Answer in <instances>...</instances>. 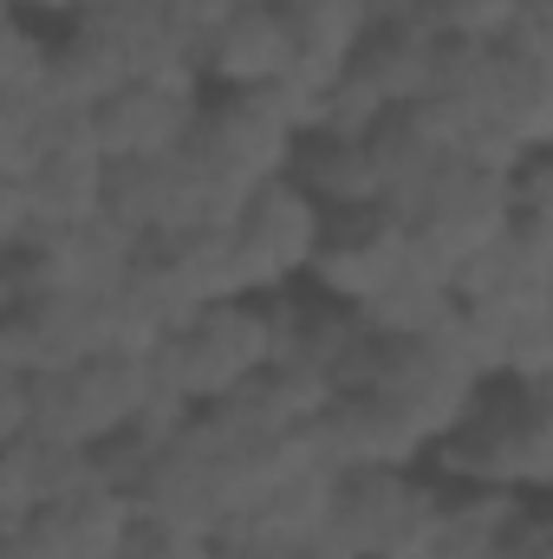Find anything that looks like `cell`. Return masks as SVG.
Here are the masks:
<instances>
[{"label": "cell", "instance_id": "9", "mask_svg": "<svg viewBox=\"0 0 553 559\" xmlns=\"http://www.w3.org/2000/svg\"><path fill=\"white\" fill-rule=\"evenodd\" d=\"M202 85H118L85 111V138L105 163H156L189 143V124L202 111Z\"/></svg>", "mask_w": 553, "mask_h": 559}, {"label": "cell", "instance_id": "4", "mask_svg": "<svg viewBox=\"0 0 553 559\" xmlns=\"http://www.w3.org/2000/svg\"><path fill=\"white\" fill-rule=\"evenodd\" d=\"M443 527V488L423 468H352L332 495L326 540L345 559H430Z\"/></svg>", "mask_w": 553, "mask_h": 559}, {"label": "cell", "instance_id": "3", "mask_svg": "<svg viewBox=\"0 0 553 559\" xmlns=\"http://www.w3.org/2000/svg\"><path fill=\"white\" fill-rule=\"evenodd\" d=\"M150 404H169L150 378V358L98 352V358L52 365L33 378V436L79 449V455H105Z\"/></svg>", "mask_w": 553, "mask_h": 559}, {"label": "cell", "instance_id": "8", "mask_svg": "<svg viewBox=\"0 0 553 559\" xmlns=\"http://www.w3.org/2000/svg\"><path fill=\"white\" fill-rule=\"evenodd\" d=\"M449 293L462 312H534L553 306V222H508L489 248H475L456 274Z\"/></svg>", "mask_w": 553, "mask_h": 559}, {"label": "cell", "instance_id": "10", "mask_svg": "<svg viewBox=\"0 0 553 559\" xmlns=\"http://www.w3.org/2000/svg\"><path fill=\"white\" fill-rule=\"evenodd\" d=\"M131 521H138L131 488H118L105 468H92L85 481H72L66 495L33 508L20 521V534H26V547L39 559H118Z\"/></svg>", "mask_w": 553, "mask_h": 559}, {"label": "cell", "instance_id": "2", "mask_svg": "<svg viewBox=\"0 0 553 559\" xmlns=\"http://www.w3.org/2000/svg\"><path fill=\"white\" fill-rule=\"evenodd\" d=\"M268 365H274L268 299H209L156 345L150 378L176 411H209L228 404L242 384H255Z\"/></svg>", "mask_w": 553, "mask_h": 559}, {"label": "cell", "instance_id": "16", "mask_svg": "<svg viewBox=\"0 0 553 559\" xmlns=\"http://www.w3.org/2000/svg\"><path fill=\"white\" fill-rule=\"evenodd\" d=\"M52 85V33L39 20H0V98L33 105Z\"/></svg>", "mask_w": 553, "mask_h": 559}, {"label": "cell", "instance_id": "20", "mask_svg": "<svg viewBox=\"0 0 553 559\" xmlns=\"http://www.w3.org/2000/svg\"><path fill=\"white\" fill-rule=\"evenodd\" d=\"M33 248V209H26V189L20 182H0V261L26 254Z\"/></svg>", "mask_w": 553, "mask_h": 559}, {"label": "cell", "instance_id": "21", "mask_svg": "<svg viewBox=\"0 0 553 559\" xmlns=\"http://www.w3.org/2000/svg\"><path fill=\"white\" fill-rule=\"evenodd\" d=\"M0 559H39V554L26 547V534H20V527H0Z\"/></svg>", "mask_w": 553, "mask_h": 559}, {"label": "cell", "instance_id": "7", "mask_svg": "<svg viewBox=\"0 0 553 559\" xmlns=\"http://www.w3.org/2000/svg\"><path fill=\"white\" fill-rule=\"evenodd\" d=\"M411 267H416L411 228L391 209H352V215H326V235H319V254H313L306 286L319 299H339V306L365 312L372 299H385Z\"/></svg>", "mask_w": 553, "mask_h": 559}, {"label": "cell", "instance_id": "1", "mask_svg": "<svg viewBox=\"0 0 553 559\" xmlns=\"http://www.w3.org/2000/svg\"><path fill=\"white\" fill-rule=\"evenodd\" d=\"M423 475L462 495H534L553 488V384H482V397L449 423Z\"/></svg>", "mask_w": 553, "mask_h": 559}, {"label": "cell", "instance_id": "11", "mask_svg": "<svg viewBox=\"0 0 553 559\" xmlns=\"http://www.w3.org/2000/svg\"><path fill=\"white\" fill-rule=\"evenodd\" d=\"M286 72H293V33L280 7H228L196 52L202 92H268Z\"/></svg>", "mask_w": 553, "mask_h": 559}, {"label": "cell", "instance_id": "19", "mask_svg": "<svg viewBox=\"0 0 553 559\" xmlns=\"http://www.w3.org/2000/svg\"><path fill=\"white\" fill-rule=\"evenodd\" d=\"M33 436V378L0 365V455Z\"/></svg>", "mask_w": 553, "mask_h": 559}, {"label": "cell", "instance_id": "6", "mask_svg": "<svg viewBox=\"0 0 553 559\" xmlns=\"http://www.w3.org/2000/svg\"><path fill=\"white\" fill-rule=\"evenodd\" d=\"M293 143H299V131L280 118L261 92H209L202 111H196V124H189L183 156H189L196 176L235 209L248 189L286 176Z\"/></svg>", "mask_w": 553, "mask_h": 559}, {"label": "cell", "instance_id": "13", "mask_svg": "<svg viewBox=\"0 0 553 559\" xmlns=\"http://www.w3.org/2000/svg\"><path fill=\"white\" fill-rule=\"evenodd\" d=\"M286 176L326 209V215H352V209H378V169H372V143L339 138V131H299Z\"/></svg>", "mask_w": 553, "mask_h": 559}, {"label": "cell", "instance_id": "15", "mask_svg": "<svg viewBox=\"0 0 553 559\" xmlns=\"http://www.w3.org/2000/svg\"><path fill=\"white\" fill-rule=\"evenodd\" d=\"M79 118L85 111H66L52 98H33V105H7L0 98V182H26V169L46 156V143L66 124H79Z\"/></svg>", "mask_w": 553, "mask_h": 559}, {"label": "cell", "instance_id": "14", "mask_svg": "<svg viewBox=\"0 0 553 559\" xmlns=\"http://www.w3.org/2000/svg\"><path fill=\"white\" fill-rule=\"evenodd\" d=\"M280 20L293 33V66L313 79H339L358 59V46L372 39L365 0H280Z\"/></svg>", "mask_w": 553, "mask_h": 559}, {"label": "cell", "instance_id": "5", "mask_svg": "<svg viewBox=\"0 0 553 559\" xmlns=\"http://www.w3.org/2000/svg\"><path fill=\"white\" fill-rule=\"evenodd\" d=\"M319 235H326V209L293 176H274V182L248 189L235 202V215H228L235 293L242 299H274V293L306 286L313 254H319Z\"/></svg>", "mask_w": 553, "mask_h": 559}, {"label": "cell", "instance_id": "22", "mask_svg": "<svg viewBox=\"0 0 553 559\" xmlns=\"http://www.w3.org/2000/svg\"><path fill=\"white\" fill-rule=\"evenodd\" d=\"M228 7H280V0H228Z\"/></svg>", "mask_w": 553, "mask_h": 559}, {"label": "cell", "instance_id": "18", "mask_svg": "<svg viewBox=\"0 0 553 559\" xmlns=\"http://www.w3.org/2000/svg\"><path fill=\"white\" fill-rule=\"evenodd\" d=\"M118 559H222L215 534H196V527H176V521H156V514H138Z\"/></svg>", "mask_w": 553, "mask_h": 559}, {"label": "cell", "instance_id": "17", "mask_svg": "<svg viewBox=\"0 0 553 559\" xmlns=\"http://www.w3.org/2000/svg\"><path fill=\"white\" fill-rule=\"evenodd\" d=\"M521 7L528 0H423V33L469 39V46H495Z\"/></svg>", "mask_w": 553, "mask_h": 559}, {"label": "cell", "instance_id": "12", "mask_svg": "<svg viewBox=\"0 0 553 559\" xmlns=\"http://www.w3.org/2000/svg\"><path fill=\"white\" fill-rule=\"evenodd\" d=\"M105 182H111V163L92 150L85 118L66 124L59 138L46 143V156L26 169V182H20L26 189V209H33V235L105 222Z\"/></svg>", "mask_w": 553, "mask_h": 559}]
</instances>
